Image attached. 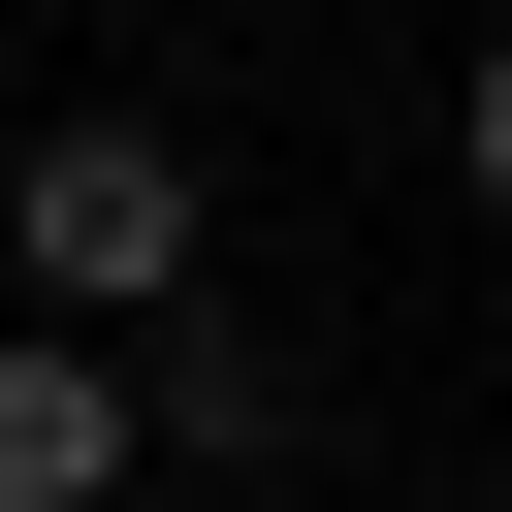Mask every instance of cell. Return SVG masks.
Here are the masks:
<instances>
[{
	"label": "cell",
	"mask_w": 512,
	"mask_h": 512,
	"mask_svg": "<svg viewBox=\"0 0 512 512\" xmlns=\"http://www.w3.org/2000/svg\"><path fill=\"white\" fill-rule=\"evenodd\" d=\"M0 288H32V320H96V352H128V320H192V288H224L192 128H128V96H96V128H32V160H0Z\"/></svg>",
	"instance_id": "obj_1"
},
{
	"label": "cell",
	"mask_w": 512,
	"mask_h": 512,
	"mask_svg": "<svg viewBox=\"0 0 512 512\" xmlns=\"http://www.w3.org/2000/svg\"><path fill=\"white\" fill-rule=\"evenodd\" d=\"M128 480H160L128 352H96V320H0V512H128Z\"/></svg>",
	"instance_id": "obj_2"
},
{
	"label": "cell",
	"mask_w": 512,
	"mask_h": 512,
	"mask_svg": "<svg viewBox=\"0 0 512 512\" xmlns=\"http://www.w3.org/2000/svg\"><path fill=\"white\" fill-rule=\"evenodd\" d=\"M448 192L512 224V32H448Z\"/></svg>",
	"instance_id": "obj_3"
}]
</instances>
